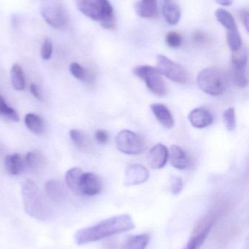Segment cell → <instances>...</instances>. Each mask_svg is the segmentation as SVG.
<instances>
[{
	"label": "cell",
	"mask_w": 249,
	"mask_h": 249,
	"mask_svg": "<svg viewBox=\"0 0 249 249\" xmlns=\"http://www.w3.org/2000/svg\"><path fill=\"white\" fill-rule=\"evenodd\" d=\"M169 152L168 148L162 143L155 145L148 154V162L153 169H161L168 162Z\"/></svg>",
	"instance_id": "cell-13"
},
{
	"label": "cell",
	"mask_w": 249,
	"mask_h": 249,
	"mask_svg": "<svg viewBox=\"0 0 249 249\" xmlns=\"http://www.w3.org/2000/svg\"><path fill=\"white\" fill-rule=\"evenodd\" d=\"M216 18L218 21L228 30L237 28L235 18L232 14L225 9H218L216 11Z\"/></svg>",
	"instance_id": "cell-25"
},
{
	"label": "cell",
	"mask_w": 249,
	"mask_h": 249,
	"mask_svg": "<svg viewBox=\"0 0 249 249\" xmlns=\"http://www.w3.org/2000/svg\"><path fill=\"white\" fill-rule=\"evenodd\" d=\"M149 177V171L144 166L140 164H133L126 169L124 184L126 187L139 185L146 182Z\"/></svg>",
	"instance_id": "cell-11"
},
{
	"label": "cell",
	"mask_w": 249,
	"mask_h": 249,
	"mask_svg": "<svg viewBox=\"0 0 249 249\" xmlns=\"http://www.w3.org/2000/svg\"><path fill=\"white\" fill-rule=\"evenodd\" d=\"M156 62L158 71L167 78L181 84H185L188 82L189 75L187 71L168 57L159 55L156 57Z\"/></svg>",
	"instance_id": "cell-9"
},
{
	"label": "cell",
	"mask_w": 249,
	"mask_h": 249,
	"mask_svg": "<svg viewBox=\"0 0 249 249\" xmlns=\"http://www.w3.org/2000/svg\"><path fill=\"white\" fill-rule=\"evenodd\" d=\"M21 196L23 209L29 216L39 221H46L48 219L49 211L35 181L31 179L23 181L21 184Z\"/></svg>",
	"instance_id": "cell-3"
},
{
	"label": "cell",
	"mask_w": 249,
	"mask_h": 249,
	"mask_svg": "<svg viewBox=\"0 0 249 249\" xmlns=\"http://www.w3.org/2000/svg\"><path fill=\"white\" fill-rule=\"evenodd\" d=\"M24 168L23 159L19 154L7 155L4 159V168L10 175L16 176L20 174Z\"/></svg>",
	"instance_id": "cell-21"
},
{
	"label": "cell",
	"mask_w": 249,
	"mask_h": 249,
	"mask_svg": "<svg viewBox=\"0 0 249 249\" xmlns=\"http://www.w3.org/2000/svg\"><path fill=\"white\" fill-rule=\"evenodd\" d=\"M0 115H1L4 119L11 122L16 123L19 121V117L17 112L6 103L5 100L1 95H0Z\"/></svg>",
	"instance_id": "cell-27"
},
{
	"label": "cell",
	"mask_w": 249,
	"mask_h": 249,
	"mask_svg": "<svg viewBox=\"0 0 249 249\" xmlns=\"http://www.w3.org/2000/svg\"><path fill=\"white\" fill-rule=\"evenodd\" d=\"M53 53V43L51 39H46L44 41L41 48V57L42 59L49 60Z\"/></svg>",
	"instance_id": "cell-34"
},
{
	"label": "cell",
	"mask_w": 249,
	"mask_h": 249,
	"mask_svg": "<svg viewBox=\"0 0 249 249\" xmlns=\"http://www.w3.org/2000/svg\"><path fill=\"white\" fill-rule=\"evenodd\" d=\"M70 136L73 143L76 146L82 149H88L89 147V140L86 135L77 129H73L70 131Z\"/></svg>",
	"instance_id": "cell-28"
},
{
	"label": "cell",
	"mask_w": 249,
	"mask_h": 249,
	"mask_svg": "<svg viewBox=\"0 0 249 249\" xmlns=\"http://www.w3.org/2000/svg\"><path fill=\"white\" fill-rule=\"evenodd\" d=\"M164 18L169 24L175 25L181 18V9L175 0H161Z\"/></svg>",
	"instance_id": "cell-16"
},
{
	"label": "cell",
	"mask_w": 249,
	"mask_h": 249,
	"mask_svg": "<svg viewBox=\"0 0 249 249\" xmlns=\"http://www.w3.org/2000/svg\"><path fill=\"white\" fill-rule=\"evenodd\" d=\"M133 73L146 83L149 90L159 97L167 94L166 85L157 69L149 65L137 66L133 70Z\"/></svg>",
	"instance_id": "cell-6"
},
{
	"label": "cell",
	"mask_w": 249,
	"mask_h": 249,
	"mask_svg": "<svg viewBox=\"0 0 249 249\" xmlns=\"http://www.w3.org/2000/svg\"><path fill=\"white\" fill-rule=\"evenodd\" d=\"M96 140L101 144H105L109 140V135L105 130H97L95 133Z\"/></svg>",
	"instance_id": "cell-35"
},
{
	"label": "cell",
	"mask_w": 249,
	"mask_h": 249,
	"mask_svg": "<svg viewBox=\"0 0 249 249\" xmlns=\"http://www.w3.org/2000/svg\"><path fill=\"white\" fill-rule=\"evenodd\" d=\"M224 123L228 130L232 131L236 127L235 109L232 107L226 109L223 114Z\"/></svg>",
	"instance_id": "cell-30"
},
{
	"label": "cell",
	"mask_w": 249,
	"mask_h": 249,
	"mask_svg": "<svg viewBox=\"0 0 249 249\" xmlns=\"http://www.w3.org/2000/svg\"><path fill=\"white\" fill-rule=\"evenodd\" d=\"M41 15L55 29H63L68 24V13L60 0H42Z\"/></svg>",
	"instance_id": "cell-5"
},
{
	"label": "cell",
	"mask_w": 249,
	"mask_h": 249,
	"mask_svg": "<svg viewBox=\"0 0 249 249\" xmlns=\"http://www.w3.org/2000/svg\"><path fill=\"white\" fill-rule=\"evenodd\" d=\"M76 7L84 16L99 22L105 29H114L115 19L114 8L108 0H75Z\"/></svg>",
	"instance_id": "cell-2"
},
{
	"label": "cell",
	"mask_w": 249,
	"mask_h": 249,
	"mask_svg": "<svg viewBox=\"0 0 249 249\" xmlns=\"http://www.w3.org/2000/svg\"><path fill=\"white\" fill-rule=\"evenodd\" d=\"M45 189L48 197L56 203H59L65 198L67 193L61 181L50 180L45 184Z\"/></svg>",
	"instance_id": "cell-18"
},
{
	"label": "cell",
	"mask_w": 249,
	"mask_h": 249,
	"mask_svg": "<svg viewBox=\"0 0 249 249\" xmlns=\"http://www.w3.org/2000/svg\"><path fill=\"white\" fill-rule=\"evenodd\" d=\"M227 39L229 48L232 52H237L242 48V39L237 28L228 31Z\"/></svg>",
	"instance_id": "cell-26"
},
{
	"label": "cell",
	"mask_w": 249,
	"mask_h": 249,
	"mask_svg": "<svg viewBox=\"0 0 249 249\" xmlns=\"http://www.w3.org/2000/svg\"><path fill=\"white\" fill-rule=\"evenodd\" d=\"M218 218V213H209L197 221L184 249H200L217 222Z\"/></svg>",
	"instance_id": "cell-7"
},
{
	"label": "cell",
	"mask_w": 249,
	"mask_h": 249,
	"mask_svg": "<svg viewBox=\"0 0 249 249\" xmlns=\"http://www.w3.org/2000/svg\"><path fill=\"white\" fill-rule=\"evenodd\" d=\"M43 162L42 155L38 151L29 152L25 158V164L32 170H37L40 168Z\"/></svg>",
	"instance_id": "cell-29"
},
{
	"label": "cell",
	"mask_w": 249,
	"mask_h": 249,
	"mask_svg": "<svg viewBox=\"0 0 249 249\" xmlns=\"http://www.w3.org/2000/svg\"><path fill=\"white\" fill-rule=\"evenodd\" d=\"M70 71L77 80H85L87 76V71L78 63H71L70 65Z\"/></svg>",
	"instance_id": "cell-33"
},
{
	"label": "cell",
	"mask_w": 249,
	"mask_h": 249,
	"mask_svg": "<svg viewBox=\"0 0 249 249\" xmlns=\"http://www.w3.org/2000/svg\"><path fill=\"white\" fill-rule=\"evenodd\" d=\"M248 55L244 50L240 49L234 53L232 57V74L235 85L241 89L248 86V74H247Z\"/></svg>",
	"instance_id": "cell-10"
},
{
	"label": "cell",
	"mask_w": 249,
	"mask_h": 249,
	"mask_svg": "<svg viewBox=\"0 0 249 249\" xmlns=\"http://www.w3.org/2000/svg\"><path fill=\"white\" fill-rule=\"evenodd\" d=\"M115 141L117 149L126 155H139L146 147L143 138L130 130L120 131L115 136Z\"/></svg>",
	"instance_id": "cell-8"
},
{
	"label": "cell",
	"mask_w": 249,
	"mask_h": 249,
	"mask_svg": "<svg viewBox=\"0 0 249 249\" xmlns=\"http://www.w3.org/2000/svg\"><path fill=\"white\" fill-rule=\"evenodd\" d=\"M184 187L182 178L177 176H171L170 178V191L173 195H178L182 191Z\"/></svg>",
	"instance_id": "cell-32"
},
{
	"label": "cell",
	"mask_w": 249,
	"mask_h": 249,
	"mask_svg": "<svg viewBox=\"0 0 249 249\" xmlns=\"http://www.w3.org/2000/svg\"><path fill=\"white\" fill-rule=\"evenodd\" d=\"M151 109L157 121L165 128L171 129L173 127L175 124L173 117L166 106L161 104H153L151 106Z\"/></svg>",
	"instance_id": "cell-17"
},
{
	"label": "cell",
	"mask_w": 249,
	"mask_h": 249,
	"mask_svg": "<svg viewBox=\"0 0 249 249\" xmlns=\"http://www.w3.org/2000/svg\"><path fill=\"white\" fill-rule=\"evenodd\" d=\"M30 90L32 94L37 99H38V100H41V99H42L40 92H39V89H38V86H37L36 85L34 84V83L31 84Z\"/></svg>",
	"instance_id": "cell-37"
},
{
	"label": "cell",
	"mask_w": 249,
	"mask_h": 249,
	"mask_svg": "<svg viewBox=\"0 0 249 249\" xmlns=\"http://www.w3.org/2000/svg\"><path fill=\"white\" fill-rule=\"evenodd\" d=\"M194 40L197 43H203L206 40V36L202 32H197L194 34Z\"/></svg>",
	"instance_id": "cell-38"
},
{
	"label": "cell",
	"mask_w": 249,
	"mask_h": 249,
	"mask_svg": "<svg viewBox=\"0 0 249 249\" xmlns=\"http://www.w3.org/2000/svg\"><path fill=\"white\" fill-rule=\"evenodd\" d=\"M102 190L101 178L94 173H84L80 181V195L95 196L99 194Z\"/></svg>",
	"instance_id": "cell-12"
},
{
	"label": "cell",
	"mask_w": 249,
	"mask_h": 249,
	"mask_svg": "<svg viewBox=\"0 0 249 249\" xmlns=\"http://www.w3.org/2000/svg\"><path fill=\"white\" fill-rule=\"evenodd\" d=\"M149 240L150 236L147 233L133 235L124 241L121 249H146Z\"/></svg>",
	"instance_id": "cell-22"
},
{
	"label": "cell",
	"mask_w": 249,
	"mask_h": 249,
	"mask_svg": "<svg viewBox=\"0 0 249 249\" xmlns=\"http://www.w3.org/2000/svg\"><path fill=\"white\" fill-rule=\"evenodd\" d=\"M24 124L26 127L32 133L41 135L44 131L43 121L40 117L35 114L29 113L25 116Z\"/></svg>",
	"instance_id": "cell-23"
},
{
	"label": "cell",
	"mask_w": 249,
	"mask_h": 249,
	"mask_svg": "<svg viewBox=\"0 0 249 249\" xmlns=\"http://www.w3.org/2000/svg\"><path fill=\"white\" fill-rule=\"evenodd\" d=\"M199 88L211 96H219L226 90L227 82L219 70L207 68L202 70L197 78Z\"/></svg>",
	"instance_id": "cell-4"
},
{
	"label": "cell",
	"mask_w": 249,
	"mask_h": 249,
	"mask_svg": "<svg viewBox=\"0 0 249 249\" xmlns=\"http://www.w3.org/2000/svg\"><path fill=\"white\" fill-rule=\"evenodd\" d=\"M134 228L135 224L130 215H118L77 231L74 237L75 241L77 245H86L112 235L128 232Z\"/></svg>",
	"instance_id": "cell-1"
},
{
	"label": "cell",
	"mask_w": 249,
	"mask_h": 249,
	"mask_svg": "<svg viewBox=\"0 0 249 249\" xmlns=\"http://www.w3.org/2000/svg\"><path fill=\"white\" fill-rule=\"evenodd\" d=\"M218 4L222 6H230L233 2V0H215Z\"/></svg>",
	"instance_id": "cell-39"
},
{
	"label": "cell",
	"mask_w": 249,
	"mask_h": 249,
	"mask_svg": "<svg viewBox=\"0 0 249 249\" xmlns=\"http://www.w3.org/2000/svg\"><path fill=\"white\" fill-rule=\"evenodd\" d=\"M12 86L16 90H23L25 88V77L23 70L19 64H14L10 71Z\"/></svg>",
	"instance_id": "cell-24"
},
{
	"label": "cell",
	"mask_w": 249,
	"mask_h": 249,
	"mask_svg": "<svg viewBox=\"0 0 249 249\" xmlns=\"http://www.w3.org/2000/svg\"><path fill=\"white\" fill-rule=\"evenodd\" d=\"M170 160L174 168L178 170H186L191 166L190 155L178 145H172L170 149Z\"/></svg>",
	"instance_id": "cell-14"
},
{
	"label": "cell",
	"mask_w": 249,
	"mask_h": 249,
	"mask_svg": "<svg viewBox=\"0 0 249 249\" xmlns=\"http://www.w3.org/2000/svg\"><path fill=\"white\" fill-rule=\"evenodd\" d=\"M190 124L197 128H204L212 124L213 116L211 112L204 108L193 109L189 115Z\"/></svg>",
	"instance_id": "cell-15"
},
{
	"label": "cell",
	"mask_w": 249,
	"mask_h": 249,
	"mask_svg": "<svg viewBox=\"0 0 249 249\" xmlns=\"http://www.w3.org/2000/svg\"><path fill=\"white\" fill-rule=\"evenodd\" d=\"M135 10L141 18L155 17L158 13L157 0H140L136 3Z\"/></svg>",
	"instance_id": "cell-19"
},
{
	"label": "cell",
	"mask_w": 249,
	"mask_h": 249,
	"mask_svg": "<svg viewBox=\"0 0 249 249\" xmlns=\"http://www.w3.org/2000/svg\"><path fill=\"white\" fill-rule=\"evenodd\" d=\"M182 37L179 34L175 32H171L166 35L165 42L171 48H178L182 43Z\"/></svg>",
	"instance_id": "cell-31"
},
{
	"label": "cell",
	"mask_w": 249,
	"mask_h": 249,
	"mask_svg": "<svg viewBox=\"0 0 249 249\" xmlns=\"http://www.w3.org/2000/svg\"><path fill=\"white\" fill-rule=\"evenodd\" d=\"M83 174L84 172L83 170L80 169V168H77V167L71 168L66 173V184L75 194L80 195L79 188H80V181H81Z\"/></svg>",
	"instance_id": "cell-20"
},
{
	"label": "cell",
	"mask_w": 249,
	"mask_h": 249,
	"mask_svg": "<svg viewBox=\"0 0 249 249\" xmlns=\"http://www.w3.org/2000/svg\"><path fill=\"white\" fill-rule=\"evenodd\" d=\"M240 18H241V21L243 24L245 26L246 29L249 31V11L247 9H243L240 11Z\"/></svg>",
	"instance_id": "cell-36"
}]
</instances>
